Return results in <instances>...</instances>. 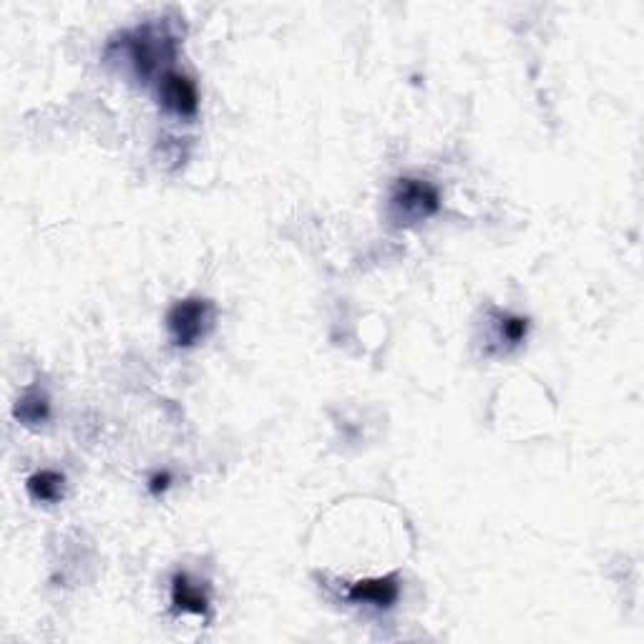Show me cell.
I'll list each match as a JSON object with an SVG mask.
<instances>
[{
    "label": "cell",
    "instance_id": "ba28073f",
    "mask_svg": "<svg viewBox=\"0 0 644 644\" xmlns=\"http://www.w3.org/2000/svg\"><path fill=\"white\" fill-rule=\"evenodd\" d=\"M16 418L23 426H41L51 418V400L41 388H28L16 403Z\"/></svg>",
    "mask_w": 644,
    "mask_h": 644
},
{
    "label": "cell",
    "instance_id": "30bf717a",
    "mask_svg": "<svg viewBox=\"0 0 644 644\" xmlns=\"http://www.w3.org/2000/svg\"><path fill=\"white\" fill-rule=\"evenodd\" d=\"M169 483H172V473H169V471L154 473V476L149 478V491L154 496H161V494H164V491L169 489Z\"/></svg>",
    "mask_w": 644,
    "mask_h": 644
},
{
    "label": "cell",
    "instance_id": "6da1fadb",
    "mask_svg": "<svg viewBox=\"0 0 644 644\" xmlns=\"http://www.w3.org/2000/svg\"><path fill=\"white\" fill-rule=\"evenodd\" d=\"M126 51H129L131 66L141 81H149L164 63H172L177 56V41L159 26H139L126 33Z\"/></svg>",
    "mask_w": 644,
    "mask_h": 644
},
{
    "label": "cell",
    "instance_id": "3957f363",
    "mask_svg": "<svg viewBox=\"0 0 644 644\" xmlns=\"http://www.w3.org/2000/svg\"><path fill=\"white\" fill-rule=\"evenodd\" d=\"M441 209V194L426 179L403 177L398 179L390 197V212L398 224H416L433 217Z\"/></svg>",
    "mask_w": 644,
    "mask_h": 644
},
{
    "label": "cell",
    "instance_id": "52a82bcc",
    "mask_svg": "<svg viewBox=\"0 0 644 644\" xmlns=\"http://www.w3.org/2000/svg\"><path fill=\"white\" fill-rule=\"evenodd\" d=\"M28 496L33 501H41V504H58L63 499V489H66V476L58 471H36L26 481Z\"/></svg>",
    "mask_w": 644,
    "mask_h": 644
},
{
    "label": "cell",
    "instance_id": "5b68a950",
    "mask_svg": "<svg viewBox=\"0 0 644 644\" xmlns=\"http://www.w3.org/2000/svg\"><path fill=\"white\" fill-rule=\"evenodd\" d=\"M400 584L398 574H388V577L375 579H360V582L350 584L348 599L355 604H370L378 609H390L398 602Z\"/></svg>",
    "mask_w": 644,
    "mask_h": 644
},
{
    "label": "cell",
    "instance_id": "8992f818",
    "mask_svg": "<svg viewBox=\"0 0 644 644\" xmlns=\"http://www.w3.org/2000/svg\"><path fill=\"white\" fill-rule=\"evenodd\" d=\"M172 604L182 612L207 617L209 614V597L202 592V587L192 584L187 574H177L172 579Z\"/></svg>",
    "mask_w": 644,
    "mask_h": 644
},
{
    "label": "cell",
    "instance_id": "7a4b0ae2",
    "mask_svg": "<svg viewBox=\"0 0 644 644\" xmlns=\"http://www.w3.org/2000/svg\"><path fill=\"white\" fill-rule=\"evenodd\" d=\"M214 328V305L204 297L179 300L167 312V330L177 348H194Z\"/></svg>",
    "mask_w": 644,
    "mask_h": 644
},
{
    "label": "cell",
    "instance_id": "9c48e42d",
    "mask_svg": "<svg viewBox=\"0 0 644 644\" xmlns=\"http://www.w3.org/2000/svg\"><path fill=\"white\" fill-rule=\"evenodd\" d=\"M529 333V317L521 315H504L501 317V338L511 345H519L526 340Z\"/></svg>",
    "mask_w": 644,
    "mask_h": 644
},
{
    "label": "cell",
    "instance_id": "277c9868",
    "mask_svg": "<svg viewBox=\"0 0 644 644\" xmlns=\"http://www.w3.org/2000/svg\"><path fill=\"white\" fill-rule=\"evenodd\" d=\"M159 101L174 116L189 119L199 111L197 86L189 76L179 71H164L159 78Z\"/></svg>",
    "mask_w": 644,
    "mask_h": 644
}]
</instances>
